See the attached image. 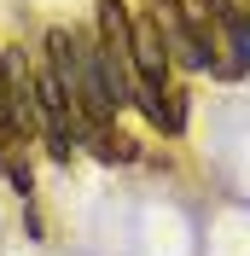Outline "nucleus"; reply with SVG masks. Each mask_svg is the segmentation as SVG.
Wrapping results in <instances>:
<instances>
[{
    "label": "nucleus",
    "instance_id": "nucleus-1",
    "mask_svg": "<svg viewBox=\"0 0 250 256\" xmlns=\"http://www.w3.org/2000/svg\"><path fill=\"white\" fill-rule=\"evenodd\" d=\"M128 58H134V76L140 82H169V52H163V30H157L152 18L134 24V41H128Z\"/></svg>",
    "mask_w": 250,
    "mask_h": 256
},
{
    "label": "nucleus",
    "instance_id": "nucleus-3",
    "mask_svg": "<svg viewBox=\"0 0 250 256\" xmlns=\"http://www.w3.org/2000/svg\"><path fill=\"white\" fill-rule=\"evenodd\" d=\"M0 175H6V180H12V192H18V198H30V192H35V169H30V163H6V169H0Z\"/></svg>",
    "mask_w": 250,
    "mask_h": 256
},
{
    "label": "nucleus",
    "instance_id": "nucleus-4",
    "mask_svg": "<svg viewBox=\"0 0 250 256\" xmlns=\"http://www.w3.org/2000/svg\"><path fill=\"white\" fill-rule=\"evenodd\" d=\"M24 233H30V239H41V216L30 210V198H24Z\"/></svg>",
    "mask_w": 250,
    "mask_h": 256
},
{
    "label": "nucleus",
    "instance_id": "nucleus-2",
    "mask_svg": "<svg viewBox=\"0 0 250 256\" xmlns=\"http://www.w3.org/2000/svg\"><path fill=\"white\" fill-rule=\"evenodd\" d=\"M82 146H88L99 163H134L140 158V140L122 134V128H110V122H82Z\"/></svg>",
    "mask_w": 250,
    "mask_h": 256
}]
</instances>
